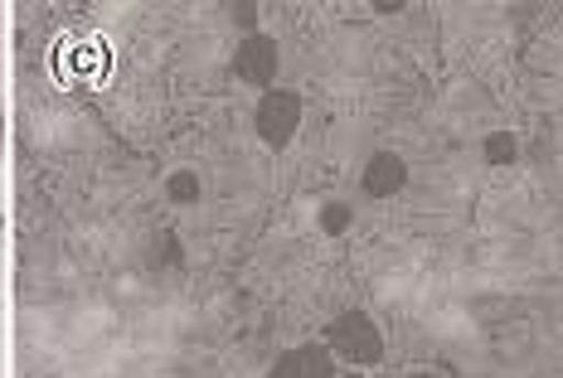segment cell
<instances>
[{"label": "cell", "mask_w": 563, "mask_h": 378, "mask_svg": "<svg viewBox=\"0 0 563 378\" xmlns=\"http://www.w3.org/2000/svg\"><path fill=\"white\" fill-rule=\"evenodd\" d=\"M321 345L335 354L340 364H355V369H374V364H384V330L374 321L369 311H340L331 325H325Z\"/></svg>", "instance_id": "obj_1"}, {"label": "cell", "mask_w": 563, "mask_h": 378, "mask_svg": "<svg viewBox=\"0 0 563 378\" xmlns=\"http://www.w3.org/2000/svg\"><path fill=\"white\" fill-rule=\"evenodd\" d=\"M301 116H307V102L291 88H267L253 108V132L267 151H287L301 132Z\"/></svg>", "instance_id": "obj_2"}, {"label": "cell", "mask_w": 563, "mask_h": 378, "mask_svg": "<svg viewBox=\"0 0 563 378\" xmlns=\"http://www.w3.org/2000/svg\"><path fill=\"white\" fill-rule=\"evenodd\" d=\"M277 68H282V44L273 34H243L239 49H233V78L249 82V88H277Z\"/></svg>", "instance_id": "obj_3"}, {"label": "cell", "mask_w": 563, "mask_h": 378, "mask_svg": "<svg viewBox=\"0 0 563 378\" xmlns=\"http://www.w3.org/2000/svg\"><path fill=\"white\" fill-rule=\"evenodd\" d=\"M267 378H335V354L321 340H307V345H291L287 354H277Z\"/></svg>", "instance_id": "obj_4"}, {"label": "cell", "mask_w": 563, "mask_h": 378, "mask_svg": "<svg viewBox=\"0 0 563 378\" xmlns=\"http://www.w3.org/2000/svg\"><path fill=\"white\" fill-rule=\"evenodd\" d=\"M404 185H408V160L398 151H374L365 160V170H360V189L369 199H394Z\"/></svg>", "instance_id": "obj_5"}, {"label": "cell", "mask_w": 563, "mask_h": 378, "mask_svg": "<svg viewBox=\"0 0 563 378\" xmlns=\"http://www.w3.org/2000/svg\"><path fill=\"white\" fill-rule=\"evenodd\" d=\"M481 160L496 165V170L520 165V136H515V132H490L486 141H481Z\"/></svg>", "instance_id": "obj_6"}, {"label": "cell", "mask_w": 563, "mask_h": 378, "mask_svg": "<svg viewBox=\"0 0 563 378\" xmlns=\"http://www.w3.org/2000/svg\"><path fill=\"white\" fill-rule=\"evenodd\" d=\"M316 223H321L325 238H345L350 223H355V209H350L345 199H325V204L316 209Z\"/></svg>", "instance_id": "obj_7"}, {"label": "cell", "mask_w": 563, "mask_h": 378, "mask_svg": "<svg viewBox=\"0 0 563 378\" xmlns=\"http://www.w3.org/2000/svg\"><path fill=\"white\" fill-rule=\"evenodd\" d=\"M199 194H205V189H199L195 170H170L166 175V199H170V204H195Z\"/></svg>", "instance_id": "obj_8"}, {"label": "cell", "mask_w": 563, "mask_h": 378, "mask_svg": "<svg viewBox=\"0 0 563 378\" xmlns=\"http://www.w3.org/2000/svg\"><path fill=\"white\" fill-rule=\"evenodd\" d=\"M229 15L243 34H257V5H229Z\"/></svg>", "instance_id": "obj_9"}, {"label": "cell", "mask_w": 563, "mask_h": 378, "mask_svg": "<svg viewBox=\"0 0 563 378\" xmlns=\"http://www.w3.org/2000/svg\"><path fill=\"white\" fill-rule=\"evenodd\" d=\"M161 263H166V267L185 263V247H180V238H175V233H161Z\"/></svg>", "instance_id": "obj_10"}, {"label": "cell", "mask_w": 563, "mask_h": 378, "mask_svg": "<svg viewBox=\"0 0 563 378\" xmlns=\"http://www.w3.org/2000/svg\"><path fill=\"white\" fill-rule=\"evenodd\" d=\"M0 229H5V214H0Z\"/></svg>", "instance_id": "obj_11"}]
</instances>
